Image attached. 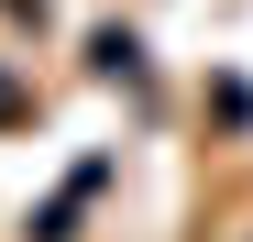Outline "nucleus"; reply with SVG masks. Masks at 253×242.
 <instances>
[{
  "label": "nucleus",
  "instance_id": "nucleus-1",
  "mask_svg": "<svg viewBox=\"0 0 253 242\" xmlns=\"http://www.w3.org/2000/svg\"><path fill=\"white\" fill-rule=\"evenodd\" d=\"M11 110H22V99H11V77H0V121H11Z\"/></svg>",
  "mask_w": 253,
  "mask_h": 242
}]
</instances>
